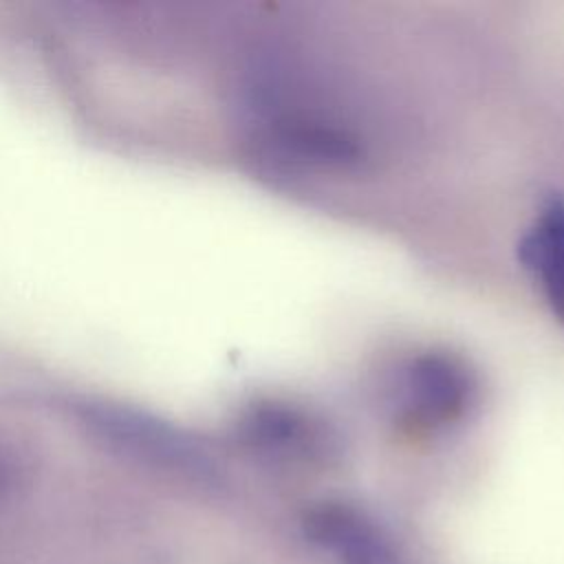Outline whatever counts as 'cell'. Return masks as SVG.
<instances>
[{
	"mask_svg": "<svg viewBox=\"0 0 564 564\" xmlns=\"http://www.w3.org/2000/svg\"><path fill=\"white\" fill-rule=\"evenodd\" d=\"M476 394L467 364L449 352L430 350L410 359L397 383V419L410 430L427 432L458 421Z\"/></svg>",
	"mask_w": 564,
	"mask_h": 564,
	"instance_id": "obj_1",
	"label": "cell"
},
{
	"mask_svg": "<svg viewBox=\"0 0 564 564\" xmlns=\"http://www.w3.org/2000/svg\"><path fill=\"white\" fill-rule=\"evenodd\" d=\"M240 438L256 452L282 460H317L335 452L322 421L282 401L253 403L238 423Z\"/></svg>",
	"mask_w": 564,
	"mask_h": 564,
	"instance_id": "obj_3",
	"label": "cell"
},
{
	"mask_svg": "<svg viewBox=\"0 0 564 564\" xmlns=\"http://www.w3.org/2000/svg\"><path fill=\"white\" fill-rule=\"evenodd\" d=\"M302 529L335 564H405L388 531L355 505L317 502L304 511Z\"/></svg>",
	"mask_w": 564,
	"mask_h": 564,
	"instance_id": "obj_2",
	"label": "cell"
},
{
	"mask_svg": "<svg viewBox=\"0 0 564 564\" xmlns=\"http://www.w3.org/2000/svg\"><path fill=\"white\" fill-rule=\"evenodd\" d=\"M267 143L304 163L348 165L359 159V145L350 134L313 121H278L267 132Z\"/></svg>",
	"mask_w": 564,
	"mask_h": 564,
	"instance_id": "obj_5",
	"label": "cell"
},
{
	"mask_svg": "<svg viewBox=\"0 0 564 564\" xmlns=\"http://www.w3.org/2000/svg\"><path fill=\"white\" fill-rule=\"evenodd\" d=\"M522 264L538 280L551 311L564 322V198L553 196L518 245Z\"/></svg>",
	"mask_w": 564,
	"mask_h": 564,
	"instance_id": "obj_4",
	"label": "cell"
},
{
	"mask_svg": "<svg viewBox=\"0 0 564 564\" xmlns=\"http://www.w3.org/2000/svg\"><path fill=\"white\" fill-rule=\"evenodd\" d=\"M2 480H4V474H2V467H0V487H2Z\"/></svg>",
	"mask_w": 564,
	"mask_h": 564,
	"instance_id": "obj_6",
	"label": "cell"
}]
</instances>
